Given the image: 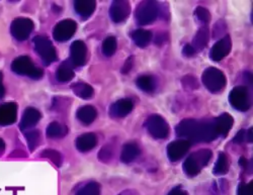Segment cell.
Instances as JSON below:
<instances>
[{"mask_svg":"<svg viewBox=\"0 0 253 195\" xmlns=\"http://www.w3.org/2000/svg\"><path fill=\"white\" fill-rule=\"evenodd\" d=\"M212 156H213L212 151L209 149H202L195 152V153L189 155L185 159L182 165V169L184 173L189 177L197 176L203 170V168L208 165Z\"/></svg>","mask_w":253,"mask_h":195,"instance_id":"obj_1","label":"cell"},{"mask_svg":"<svg viewBox=\"0 0 253 195\" xmlns=\"http://www.w3.org/2000/svg\"><path fill=\"white\" fill-rule=\"evenodd\" d=\"M160 7L158 1H142L138 4L135 10V19L138 26L145 27L153 24L160 14Z\"/></svg>","mask_w":253,"mask_h":195,"instance_id":"obj_2","label":"cell"},{"mask_svg":"<svg viewBox=\"0 0 253 195\" xmlns=\"http://www.w3.org/2000/svg\"><path fill=\"white\" fill-rule=\"evenodd\" d=\"M202 82L211 93H219L226 87L227 79L221 70L215 67H210L204 71Z\"/></svg>","mask_w":253,"mask_h":195,"instance_id":"obj_3","label":"cell"},{"mask_svg":"<svg viewBox=\"0 0 253 195\" xmlns=\"http://www.w3.org/2000/svg\"><path fill=\"white\" fill-rule=\"evenodd\" d=\"M11 70L18 74L29 76L33 79H41L44 75L43 70L36 67L33 61L28 56H20L11 63Z\"/></svg>","mask_w":253,"mask_h":195,"instance_id":"obj_4","label":"cell"},{"mask_svg":"<svg viewBox=\"0 0 253 195\" xmlns=\"http://www.w3.org/2000/svg\"><path fill=\"white\" fill-rule=\"evenodd\" d=\"M147 131L156 140H164L169 136L170 128L164 117L159 115H152L145 121Z\"/></svg>","mask_w":253,"mask_h":195,"instance_id":"obj_5","label":"cell"},{"mask_svg":"<svg viewBox=\"0 0 253 195\" xmlns=\"http://www.w3.org/2000/svg\"><path fill=\"white\" fill-rule=\"evenodd\" d=\"M33 42L35 45L36 52L41 56L45 65H50L57 61L58 57L56 49L48 38L44 36H37L34 38Z\"/></svg>","mask_w":253,"mask_h":195,"instance_id":"obj_6","label":"cell"},{"mask_svg":"<svg viewBox=\"0 0 253 195\" xmlns=\"http://www.w3.org/2000/svg\"><path fill=\"white\" fill-rule=\"evenodd\" d=\"M229 103L238 112H247L251 106V99L245 86H236L229 94Z\"/></svg>","mask_w":253,"mask_h":195,"instance_id":"obj_7","label":"cell"},{"mask_svg":"<svg viewBox=\"0 0 253 195\" xmlns=\"http://www.w3.org/2000/svg\"><path fill=\"white\" fill-rule=\"evenodd\" d=\"M77 24L72 19H63L55 26L53 38L59 42L69 40L76 33Z\"/></svg>","mask_w":253,"mask_h":195,"instance_id":"obj_8","label":"cell"},{"mask_svg":"<svg viewBox=\"0 0 253 195\" xmlns=\"http://www.w3.org/2000/svg\"><path fill=\"white\" fill-rule=\"evenodd\" d=\"M34 23L30 18L18 17L12 21L11 24V34L17 40H26L29 39L30 35L34 30Z\"/></svg>","mask_w":253,"mask_h":195,"instance_id":"obj_9","label":"cell"},{"mask_svg":"<svg viewBox=\"0 0 253 195\" xmlns=\"http://www.w3.org/2000/svg\"><path fill=\"white\" fill-rule=\"evenodd\" d=\"M218 138L215 124L213 119L200 120L197 134L193 140V143H210Z\"/></svg>","mask_w":253,"mask_h":195,"instance_id":"obj_10","label":"cell"},{"mask_svg":"<svg viewBox=\"0 0 253 195\" xmlns=\"http://www.w3.org/2000/svg\"><path fill=\"white\" fill-rule=\"evenodd\" d=\"M200 120L193 118L182 119L175 127V134L181 140H186L192 144L198 131Z\"/></svg>","mask_w":253,"mask_h":195,"instance_id":"obj_11","label":"cell"},{"mask_svg":"<svg viewBox=\"0 0 253 195\" xmlns=\"http://www.w3.org/2000/svg\"><path fill=\"white\" fill-rule=\"evenodd\" d=\"M87 48L85 42L82 40H75L70 47V59L69 61L73 67H82L86 64Z\"/></svg>","mask_w":253,"mask_h":195,"instance_id":"obj_12","label":"cell"},{"mask_svg":"<svg viewBox=\"0 0 253 195\" xmlns=\"http://www.w3.org/2000/svg\"><path fill=\"white\" fill-rule=\"evenodd\" d=\"M131 13V5L129 1L116 0L110 7V17L116 24H121L125 21Z\"/></svg>","mask_w":253,"mask_h":195,"instance_id":"obj_13","label":"cell"},{"mask_svg":"<svg viewBox=\"0 0 253 195\" xmlns=\"http://www.w3.org/2000/svg\"><path fill=\"white\" fill-rule=\"evenodd\" d=\"M191 143L186 140H176L171 142L167 146L166 153L167 157L171 162L179 161L187 153V151L191 148Z\"/></svg>","mask_w":253,"mask_h":195,"instance_id":"obj_14","label":"cell"},{"mask_svg":"<svg viewBox=\"0 0 253 195\" xmlns=\"http://www.w3.org/2000/svg\"><path fill=\"white\" fill-rule=\"evenodd\" d=\"M232 49V40L229 35H226L212 47L210 52V58L214 62H220L227 57Z\"/></svg>","mask_w":253,"mask_h":195,"instance_id":"obj_15","label":"cell"},{"mask_svg":"<svg viewBox=\"0 0 253 195\" xmlns=\"http://www.w3.org/2000/svg\"><path fill=\"white\" fill-rule=\"evenodd\" d=\"M134 108V103L129 98H123L115 103H113L110 107V116L115 118H121L128 116Z\"/></svg>","mask_w":253,"mask_h":195,"instance_id":"obj_16","label":"cell"},{"mask_svg":"<svg viewBox=\"0 0 253 195\" xmlns=\"http://www.w3.org/2000/svg\"><path fill=\"white\" fill-rule=\"evenodd\" d=\"M213 120H214V124H215L218 137H222V138H226L228 136L232 126L234 124L233 117L227 113L222 114L220 117H218L217 118H214Z\"/></svg>","mask_w":253,"mask_h":195,"instance_id":"obj_17","label":"cell"},{"mask_svg":"<svg viewBox=\"0 0 253 195\" xmlns=\"http://www.w3.org/2000/svg\"><path fill=\"white\" fill-rule=\"evenodd\" d=\"M17 115V105L13 102L4 103L0 106V124L10 125L15 122Z\"/></svg>","mask_w":253,"mask_h":195,"instance_id":"obj_18","label":"cell"},{"mask_svg":"<svg viewBox=\"0 0 253 195\" xmlns=\"http://www.w3.org/2000/svg\"><path fill=\"white\" fill-rule=\"evenodd\" d=\"M40 119L41 113L34 107H28L24 113L22 120H20L19 128L22 129V131H27V129L35 126Z\"/></svg>","mask_w":253,"mask_h":195,"instance_id":"obj_19","label":"cell"},{"mask_svg":"<svg viewBox=\"0 0 253 195\" xmlns=\"http://www.w3.org/2000/svg\"><path fill=\"white\" fill-rule=\"evenodd\" d=\"M96 8L94 0H76L74 1V9L76 13L83 19L89 18Z\"/></svg>","mask_w":253,"mask_h":195,"instance_id":"obj_20","label":"cell"},{"mask_svg":"<svg viewBox=\"0 0 253 195\" xmlns=\"http://www.w3.org/2000/svg\"><path fill=\"white\" fill-rule=\"evenodd\" d=\"M141 153L139 146L135 143H128L124 145L121 153V161L125 164H130L135 161Z\"/></svg>","mask_w":253,"mask_h":195,"instance_id":"obj_21","label":"cell"},{"mask_svg":"<svg viewBox=\"0 0 253 195\" xmlns=\"http://www.w3.org/2000/svg\"><path fill=\"white\" fill-rule=\"evenodd\" d=\"M97 145V138L93 133H86L76 139V148L79 152H88Z\"/></svg>","mask_w":253,"mask_h":195,"instance_id":"obj_22","label":"cell"},{"mask_svg":"<svg viewBox=\"0 0 253 195\" xmlns=\"http://www.w3.org/2000/svg\"><path fill=\"white\" fill-rule=\"evenodd\" d=\"M73 65L69 60H66L59 66L56 72V79L61 83H67L70 82L74 78V70Z\"/></svg>","mask_w":253,"mask_h":195,"instance_id":"obj_23","label":"cell"},{"mask_svg":"<svg viewBox=\"0 0 253 195\" xmlns=\"http://www.w3.org/2000/svg\"><path fill=\"white\" fill-rule=\"evenodd\" d=\"M131 38L138 47L146 48L151 42L153 35L148 30L137 29V30L131 32Z\"/></svg>","mask_w":253,"mask_h":195,"instance_id":"obj_24","label":"cell"},{"mask_svg":"<svg viewBox=\"0 0 253 195\" xmlns=\"http://www.w3.org/2000/svg\"><path fill=\"white\" fill-rule=\"evenodd\" d=\"M76 117L83 124L89 125L95 120L97 117V112L92 105H84L77 111Z\"/></svg>","mask_w":253,"mask_h":195,"instance_id":"obj_25","label":"cell"},{"mask_svg":"<svg viewBox=\"0 0 253 195\" xmlns=\"http://www.w3.org/2000/svg\"><path fill=\"white\" fill-rule=\"evenodd\" d=\"M209 39H210L209 29L206 26H204L197 32L193 39L192 47L195 49L196 52H201L207 47Z\"/></svg>","mask_w":253,"mask_h":195,"instance_id":"obj_26","label":"cell"},{"mask_svg":"<svg viewBox=\"0 0 253 195\" xmlns=\"http://www.w3.org/2000/svg\"><path fill=\"white\" fill-rule=\"evenodd\" d=\"M136 85L138 86V88L141 89L142 91L147 92V93H151V92L155 91L157 82L153 76L142 75L137 78Z\"/></svg>","mask_w":253,"mask_h":195,"instance_id":"obj_27","label":"cell"},{"mask_svg":"<svg viewBox=\"0 0 253 195\" xmlns=\"http://www.w3.org/2000/svg\"><path fill=\"white\" fill-rule=\"evenodd\" d=\"M71 89L76 96L82 99H89L92 97L94 93V90L91 86L87 83H83V82L73 83L71 85Z\"/></svg>","mask_w":253,"mask_h":195,"instance_id":"obj_28","label":"cell"},{"mask_svg":"<svg viewBox=\"0 0 253 195\" xmlns=\"http://www.w3.org/2000/svg\"><path fill=\"white\" fill-rule=\"evenodd\" d=\"M68 133V127L65 124L59 123L57 121L51 122L47 127V137L50 139H61L64 138Z\"/></svg>","mask_w":253,"mask_h":195,"instance_id":"obj_29","label":"cell"},{"mask_svg":"<svg viewBox=\"0 0 253 195\" xmlns=\"http://www.w3.org/2000/svg\"><path fill=\"white\" fill-rule=\"evenodd\" d=\"M229 171V161L225 153H220L218 160L213 169V174L216 176H221L227 174Z\"/></svg>","mask_w":253,"mask_h":195,"instance_id":"obj_30","label":"cell"},{"mask_svg":"<svg viewBox=\"0 0 253 195\" xmlns=\"http://www.w3.org/2000/svg\"><path fill=\"white\" fill-rule=\"evenodd\" d=\"M118 48V41L115 37H108L102 42L101 52L105 57H112L115 55Z\"/></svg>","mask_w":253,"mask_h":195,"instance_id":"obj_31","label":"cell"},{"mask_svg":"<svg viewBox=\"0 0 253 195\" xmlns=\"http://www.w3.org/2000/svg\"><path fill=\"white\" fill-rule=\"evenodd\" d=\"M76 195H100V185L97 182H90L82 187Z\"/></svg>","mask_w":253,"mask_h":195,"instance_id":"obj_32","label":"cell"},{"mask_svg":"<svg viewBox=\"0 0 253 195\" xmlns=\"http://www.w3.org/2000/svg\"><path fill=\"white\" fill-rule=\"evenodd\" d=\"M98 160L102 163H109L114 158V148L111 145H107L98 152Z\"/></svg>","mask_w":253,"mask_h":195,"instance_id":"obj_33","label":"cell"},{"mask_svg":"<svg viewBox=\"0 0 253 195\" xmlns=\"http://www.w3.org/2000/svg\"><path fill=\"white\" fill-rule=\"evenodd\" d=\"M41 155H42V157L50 159L58 167H60L62 165V161H63L62 155L59 153L58 151H55L52 149H47V150H44L43 152H42Z\"/></svg>","mask_w":253,"mask_h":195,"instance_id":"obj_34","label":"cell"},{"mask_svg":"<svg viewBox=\"0 0 253 195\" xmlns=\"http://www.w3.org/2000/svg\"><path fill=\"white\" fill-rule=\"evenodd\" d=\"M182 87L186 90H196L200 87L199 80L193 75H186L181 79Z\"/></svg>","mask_w":253,"mask_h":195,"instance_id":"obj_35","label":"cell"},{"mask_svg":"<svg viewBox=\"0 0 253 195\" xmlns=\"http://www.w3.org/2000/svg\"><path fill=\"white\" fill-rule=\"evenodd\" d=\"M40 138H41V134L39 131H31L26 134V139L31 152H34L37 146L39 145Z\"/></svg>","mask_w":253,"mask_h":195,"instance_id":"obj_36","label":"cell"},{"mask_svg":"<svg viewBox=\"0 0 253 195\" xmlns=\"http://www.w3.org/2000/svg\"><path fill=\"white\" fill-rule=\"evenodd\" d=\"M195 16L197 17V19L199 21H201V23L204 24V25H208L210 23V20H211V13H210V11L207 8L203 7V6H198L196 8Z\"/></svg>","mask_w":253,"mask_h":195,"instance_id":"obj_37","label":"cell"},{"mask_svg":"<svg viewBox=\"0 0 253 195\" xmlns=\"http://www.w3.org/2000/svg\"><path fill=\"white\" fill-rule=\"evenodd\" d=\"M253 183L252 181L248 184L240 183L237 189V195H253Z\"/></svg>","mask_w":253,"mask_h":195,"instance_id":"obj_38","label":"cell"},{"mask_svg":"<svg viewBox=\"0 0 253 195\" xmlns=\"http://www.w3.org/2000/svg\"><path fill=\"white\" fill-rule=\"evenodd\" d=\"M133 66H134V57L130 56L129 58H126V60L125 61V64H124V66L122 67L121 72L123 74H128L132 70Z\"/></svg>","mask_w":253,"mask_h":195,"instance_id":"obj_39","label":"cell"},{"mask_svg":"<svg viewBox=\"0 0 253 195\" xmlns=\"http://www.w3.org/2000/svg\"><path fill=\"white\" fill-rule=\"evenodd\" d=\"M233 142L236 144H242L246 142V131L245 129H240V131L237 133V135L234 137Z\"/></svg>","mask_w":253,"mask_h":195,"instance_id":"obj_40","label":"cell"},{"mask_svg":"<svg viewBox=\"0 0 253 195\" xmlns=\"http://www.w3.org/2000/svg\"><path fill=\"white\" fill-rule=\"evenodd\" d=\"M197 52L195 51V49L192 47V45H185L182 49V54L183 56L189 58V57H193Z\"/></svg>","mask_w":253,"mask_h":195,"instance_id":"obj_41","label":"cell"},{"mask_svg":"<svg viewBox=\"0 0 253 195\" xmlns=\"http://www.w3.org/2000/svg\"><path fill=\"white\" fill-rule=\"evenodd\" d=\"M167 195H186V193L179 187L173 188Z\"/></svg>","mask_w":253,"mask_h":195,"instance_id":"obj_42","label":"cell"},{"mask_svg":"<svg viewBox=\"0 0 253 195\" xmlns=\"http://www.w3.org/2000/svg\"><path fill=\"white\" fill-rule=\"evenodd\" d=\"M2 73L0 72V98H2L5 94V89H4V86L2 84Z\"/></svg>","mask_w":253,"mask_h":195,"instance_id":"obj_43","label":"cell"},{"mask_svg":"<svg viewBox=\"0 0 253 195\" xmlns=\"http://www.w3.org/2000/svg\"><path fill=\"white\" fill-rule=\"evenodd\" d=\"M246 142L252 143V127L246 131Z\"/></svg>","mask_w":253,"mask_h":195,"instance_id":"obj_44","label":"cell"},{"mask_svg":"<svg viewBox=\"0 0 253 195\" xmlns=\"http://www.w3.org/2000/svg\"><path fill=\"white\" fill-rule=\"evenodd\" d=\"M239 165H240V167L246 168L248 166V160L246 158H244V157H241L239 159Z\"/></svg>","mask_w":253,"mask_h":195,"instance_id":"obj_45","label":"cell"},{"mask_svg":"<svg viewBox=\"0 0 253 195\" xmlns=\"http://www.w3.org/2000/svg\"><path fill=\"white\" fill-rule=\"evenodd\" d=\"M4 150H5V144L1 139H0V156L4 153Z\"/></svg>","mask_w":253,"mask_h":195,"instance_id":"obj_46","label":"cell"}]
</instances>
